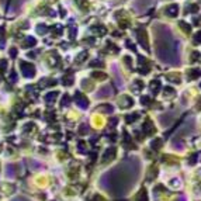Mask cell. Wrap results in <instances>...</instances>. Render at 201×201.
<instances>
[{"mask_svg":"<svg viewBox=\"0 0 201 201\" xmlns=\"http://www.w3.org/2000/svg\"><path fill=\"white\" fill-rule=\"evenodd\" d=\"M179 27L184 31V34H191V25H190L189 23H186V21H180V23H179Z\"/></svg>","mask_w":201,"mask_h":201,"instance_id":"obj_5","label":"cell"},{"mask_svg":"<svg viewBox=\"0 0 201 201\" xmlns=\"http://www.w3.org/2000/svg\"><path fill=\"white\" fill-rule=\"evenodd\" d=\"M160 144H162L160 141H155V142H153V145H155L153 148H160Z\"/></svg>","mask_w":201,"mask_h":201,"instance_id":"obj_14","label":"cell"},{"mask_svg":"<svg viewBox=\"0 0 201 201\" xmlns=\"http://www.w3.org/2000/svg\"><path fill=\"white\" fill-rule=\"evenodd\" d=\"M168 78L172 80V82H174V83H180V75L179 73H169L168 75Z\"/></svg>","mask_w":201,"mask_h":201,"instance_id":"obj_6","label":"cell"},{"mask_svg":"<svg viewBox=\"0 0 201 201\" xmlns=\"http://www.w3.org/2000/svg\"><path fill=\"white\" fill-rule=\"evenodd\" d=\"M164 96H173L174 94V91H173V89L172 87H166V89H164Z\"/></svg>","mask_w":201,"mask_h":201,"instance_id":"obj_11","label":"cell"},{"mask_svg":"<svg viewBox=\"0 0 201 201\" xmlns=\"http://www.w3.org/2000/svg\"><path fill=\"white\" fill-rule=\"evenodd\" d=\"M93 76H94V78H99V79H104V78H106V75H104V73H99V72H94V73H93Z\"/></svg>","mask_w":201,"mask_h":201,"instance_id":"obj_12","label":"cell"},{"mask_svg":"<svg viewBox=\"0 0 201 201\" xmlns=\"http://www.w3.org/2000/svg\"><path fill=\"white\" fill-rule=\"evenodd\" d=\"M193 41H194V44H197V45H200V44H201V31H198V33H196V34H194Z\"/></svg>","mask_w":201,"mask_h":201,"instance_id":"obj_9","label":"cell"},{"mask_svg":"<svg viewBox=\"0 0 201 201\" xmlns=\"http://www.w3.org/2000/svg\"><path fill=\"white\" fill-rule=\"evenodd\" d=\"M201 55H200V52H197V51H194V52H191V55H190V62H198L201 59Z\"/></svg>","mask_w":201,"mask_h":201,"instance_id":"obj_7","label":"cell"},{"mask_svg":"<svg viewBox=\"0 0 201 201\" xmlns=\"http://www.w3.org/2000/svg\"><path fill=\"white\" fill-rule=\"evenodd\" d=\"M151 87H152V90H153V93H158L160 89V82L159 80H153V82L151 83Z\"/></svg>","mask_w":201,"mask_h":201,"instance_id":"obj_8","label":"cell"},{"mask_svg":"<svg viewBox=\"0 0 201 201\" xmlns=\"http://www.w3.org/2000/svg\"><path fill=\"white\" fill-rule=\"evenodd\" d=\"M197 110H201V99H200V101H198V104H197Z\"/></svg>","mask_w":201,"mask_h":201,"instance_id":"obj_15","label":"cell"},{"mask_svg":"<svg viewBox=\"0 0 201 201\" xmlns=\"http://www.w3.org/2000/svg\"><path fill=\"white\" fill-rule=\"evenodd\" d=\"M151 3H152V0H136L135 7L138 8V10H145Z\"/></svg>","mask_w":201,"mask_h":201,"instance_id":"obj_3","label":"cell"},{"mask_svg":"<svg viewBox=\"0 0 201 201\" xmlns=\"http://www.w3.org/2000/svg\"><path fill=\"white\" fill-rule=\"evenodd\" d=\"M194 24H196V25H201V16L197 17V18L194 20Z\"/></svg>","mask_w":201,"mask_h":201,"instance_id":"obj_13","label":"cell"},{"mask_svg":"<svg viewBox=\"0 0 201 201\" xmlns=\"http://www.w3.org/2000/svg\"><path fill=\"white\" fill-rule=\"evenodd\" d=\"M187 75H189L190 80H194V79L201 78V70L200 69H190L189 72H187Z\"/></svg>","mask_w":201,"mask_h":201,"instance_id":"obj_4","label":"cell"},{"mask_svg":"<svg viewBox=\"0 0 201 201\" xmlns=\"http://www.w3.org/2000/svg\"><path fill=\"white\" fill-rule=\"evenodd\" d=\"M177 13H179V6L177 4H170L166 7V14L170 17H176Z\"/></svg>","mask_w":201,"mask_h":201,"instance_id":"obj_2","label":"cell"},{"mask_svg":"<svg viewBox=\"0 0 201 201\" xmlns=\"http://www.w3.org/2000/svg\"><path fill=\"white\" fill-rule=\"evenodd\" d=\"M136 37H138V41H139V44L142 46H144L145 49L148 51L149 46H148V35H146V33H145L144 28H139L138 30V34H136Z\"/></svg>","mask_w":201,"mask_h":201,"instance_id":"obj_1","label":"cell"},{"mask_svg":"<svg viewBox=\"0 0 201 201\" xmlns=\"http://www.w3.org/2000/svg\"><path fill=\"white\" fill-rule=\"evenodd\" d=\"M198 10H200V7H198L197 4H191V6H189V8H187V11L193 13V14H194V13H197Z\"/></svg>","mask_w":201,"mask_h":201,"instance_id":"obj_10","label":"cell"}]
</instances>
